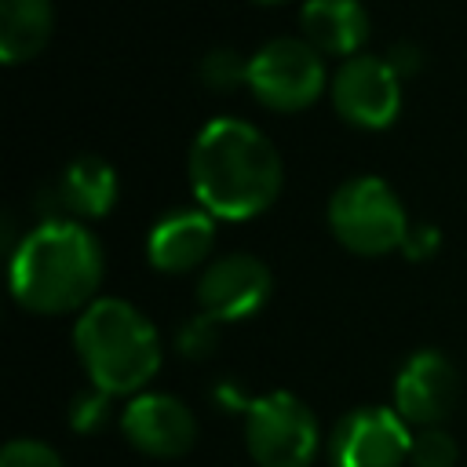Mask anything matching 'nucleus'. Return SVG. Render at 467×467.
Instances as JSON below:
<instances>
[{"label": "nucleus", "mask_w": 467, "mask_h": 467, "mask_svg": "<svg viewBox=\"0 0 467 467\" xmlns=\"http://www.w3.org/2000/svg\"><path fill=\"white\" fill-rule=\"evenodd\" d=\"M186 171L197 204L230 223L263 215L285 182L277 146L241 117L208 120L190 146Z\"/></svg>", "instance_id": "f257e3e1"}, {"label": "nucleus", "mask_w": 467, "mask_h": 467, "mask_svg": "<svg viewBox=\"0 0 467 467\" xmlns=\"http://www.w3.org/2000/svg\"><path fill=\"white\" fill-rule=\"evenodd\" d=\"M11 296L22 310L58 317L95 303L106 274L102 244L88 223L47 215L11 248Z\"/></svg>", "instance_id": "f03ea898"}, {"label": "nucleus", "mask_w": 467, "mask_h": 467, "mask_svg": "<svg viewBox=\"0 0 467 467\" xmlns=\"http://www.w3.org/2000/svg\"><path fill=\"white\" fill-rule=\"evenodd\" d=\"M73 350L88 383L109 398L142 394L164 358L157 325L135 303L117 296H102L77 314Z\"/></svg>", "instance_id": "7ed1b4c3"}, {"label": "nucleus", "mask_w": 467, "mask_h": 467, "mask_svg": "<svg viewBox=\"0 0 467 467\" xmlns=\"http://www.w3.org/2000/svg\"><path fill=\"white\" fill-rule=\"evenodd\" d=\"M325 219H328L332 237L347 252L365 255V259L401 248L412 226L401 197L379 175H354L339 182L328 197Z\"/></svg>", "instance_id": "20e7f679"}, {"label": "nucleus", "mask_w": 467, "mask_h": 467, "mask_svg": "<svg viewBox=\"0 0 467 467\" xmlns=\"http://www.w3.org/2000/svg\"><path fill=\"white\" fill-rule=\"evenodd\" d=\"M244 449L255 467H310L321 449L314 409L288 390L252 398L244 405Z\"/></svg>", "instance_id": "39448f33"}, {"label": "nucleus", "mask_w": 467, "mask_h": 467, "mask_svg": "<svg viewBox=\"0 0 467 467\" xmlns=\"http://www.w3.org/2000/svg\"><path fill=\"white\" fill-rule=\"evenodd\" d=\"M328 88L325 55L303 36H274L248 55V91L263 109L299 113L310 109Z\"/></svg>", "instance_id": "423d86ee"}, {"label": "nucleus", "mask_w": 467, "mask_h": 467, "mask_svg": "<svg viewBox=\"0 0 467 467\" xmlns=\"http://www.w3.org/2000/svg\"><path fill=\"white\" fill-rule=\"evenodd\" d=\"M336 113L361 131H383L401 113V77L387 55H354L343 58L328 80Z\"/></svg>", "instance_id": "0eeeda50"}, {"label": "nucleus", "mask_w": 467, "mask_h": 467, "mask_svg": "<svg viewBox=\"0 0 467 467\" xmlns=\"http://www.w3.org/2000/svg\"><path fill=\"white\" fill-rule=\"evenodd\" d=\"M412 452V427L390 405H361L336 420L328 434L332 467H405Z\"/></svg>", "instance_id": "6e6552de"}, {"label": "nucleus", "mask_w": 467, "mask_h": 467, "mask_svg": "<svg viewBox=\"0 0 467 467\" xmlns=\"http://www.w3.org/2000/svg\"><path fill=\"white\" fill-rule=\"evenodd\" d=\"M274 288L270 266L252 252H226L215 255L197 274V306L212 321H244L266 306Z\"/></svg>", "instance_id": "1a4fd4ad"}, {"label": "nucleus", "mask_w": 467, "mask_h": 467, "mask_svg": "<svg viewBox=\"0 0 467 467\" xmlns=\"http://www.w3.org/2000/svg\"><path fill=\"white\" fill-rule=\"evenodd\" d=\"M124 441L150 460H179L197 441V416L186 401L164 390H142L120 409Z\"/></svg>", "instance_id": "9d476101"}, {"label": "nucleus", "mask_w": 467, "mask_h": 467, "mask_svg": "<svg viewBox=\"0 0 467 467\" xmlns=\"http://www.w3.org/2000/svg\"><path fill=\"white\" fill-rule=\"evenodd\" d=\"M460 398V372L441 350H416L394 376V409L409 427H441Z\"/></svg>", "instance_id": "9b49d317"}, {"label": "nucleus", "mask_w": 467, "mask_h": 467, "mask_svg": "<svg viewBox=\"0 0 467 467\" xmlns=\"http://www.w3.org/2000/svg\"><path fill=\"white\" fill-rule=\"evenodd\" d=\"M215 215L201 204L164 212L146 234V259L161 274H190L212 263Z\"/></svg>", "instance_id": "f8f14e48"}, {"label": "nucleus", "mask_w": 467, "mask_h": 467, "mask_svg": "<svg viewBox=\"0 0 467 467\" xmlns=\"http://www.w3.org/2000/svg\"><path fill=\"white\" fill-rule=\"evenodd\" d=\"M303 40L314 44L321 55L354 58L361 55L372 22L361 0H306L299 11Z\"/></svg>", "instance_id": "ddd939ff"}, {"label": "nucleus", "mask_w": 467, "mask_h": 467, "mask_svg": "<svg viewBox=\"0 0 467 467\" xmlns=\"http://www.w3.org/2000/svg\"><path fill=\"white\" fill-rule=\"evenodd\" d=\"M117 193H120V179L113 164L95 153L73 157L55 179V204L80 223L109 215V208L117 204Z\"/></svg>", "instance_id": "4468645a"}, {"label": "nucleus", "mask_w": 467, "mask_h": 467, "mask_svg": "<svg viewBox=\"0 0 467 467\" xmlns=\"http://www.w3.org/2000/svg\"><path fill=\"white\" fill-rule=\"evenodd\" d=\"M55 33L51 0H0V58L7 66L36 58Z\"/></svg>", "instance_id": "2eb2a0df"}, {"label": "nucleus", "mask_w": 467, "mask_h": 467, "mask_svg": "<svg viewBox=\"0 0 467 467\" xmlns=\"http://www.w3.org/2000/svg\"><path fill=\"white\" fill-rule=\"evenodd\" d=\"M201 80L212 91H234V88H248V58L234 47H212L201 58Z\"/></svg>", "instance_id": "dca6fc26"}, {"label": "nucleus", "mask_w": 467, "mask_h": 467, "mask_svg": "<svg viewBox=\"0 0 467 467\" xmlns=\"http://www.w3.org/2000/svg\"><path fill=\"white\" fill-rule=\"evenodd\" d=\"M456 460H460V449L445 427L412 431V452H409L412 467H456Z\"/></svg>", "instance_id": "f3484780"}, {"label": "nucleus", "mask_w": 467, "mask_h": 467, "mask_svg": "<svg viewBox=\"0 0 467 467\" xmlns=\"http://www.w3.org/2000/svg\"><path fill=\"white\" fill-rule=\"evenodd\" d=\"M113 401H117V398H109V394L99 390V387L80 390V394L69 401V423H73V431H80V434H99V431L113 420Z\"/></svg>", "instance_id": "a211bd4d"}, {"label": "nucleus", "mask_w": 467, "mask_h": 467, "mask_svg": "<svg viewBox=\"0 0 467 467\" xmlns=\"http://www.w3.org/2000/svg\"><path fill=\"white\" fill-rule=\"evenodd\" d=\"M0 467H66V463L40 438H11L0 452Z\"/></svg>", "instance_id": "6ab92c4d"}, {"label": "nucleus", "mask_w": 467, "mask_h": 467, "mask_svg": "<svg viewBox=\"0 0 467 467\" xmlns=\"http://www.w3.org/2000/svg\"><path fill=\"white\" fill-rule=\"evenodd\" d=\"M215 321L212 317H204V314H197L193 321H186V328H182V336H179V350L186 354V358H208L212 350H215V328H212Z\"/></svg>", "instance_id": "aec40b11"}, {"label": "nucleus", "mask_w": 467, "mask_h": 467, "mask_svg": "<svg viewBox=\"0 0 467 467\" xmlns=\"http://www.w3.org/2000/svg\"><path fill=\"white\" fill-rule=\"evenodd\" d=\"M438 244H441V234H438L431 223H412V226H409V237H405V244H401V252L412 255V259H427V255L438 252Z\"/></svg>", "instance_id": "412c9836"}, {"label": "nucleus", "mask_w": 467, "mask_h": 467, "mask_svg": "<svg viewBox=\"0 0 467 467\" xmlns=\"http://www.w3.org/2000/svg\"><path fill=\"white\" fill-rule=\"evenodd\" d=\"M387 62L398 69V77L405 80V77H412L416 69H420V51L412 47V44H398L394 51H387Z\"/></svg>", "instance_id": "4be33fe9"}, {"label": "nucleus", "mask_w": 467, "mask_h": 467, "mask_svg": "<svg viewBox=\"0 0 467 467\" xmlns=\"http://www.w3.org/2000/svg\"><path fill=\"white\" fill-rule=\"evenodd\" d=\"M252 4H285V0H252Z\"/></svg>", "instance_id": "5701e85b"}]
</instances>
